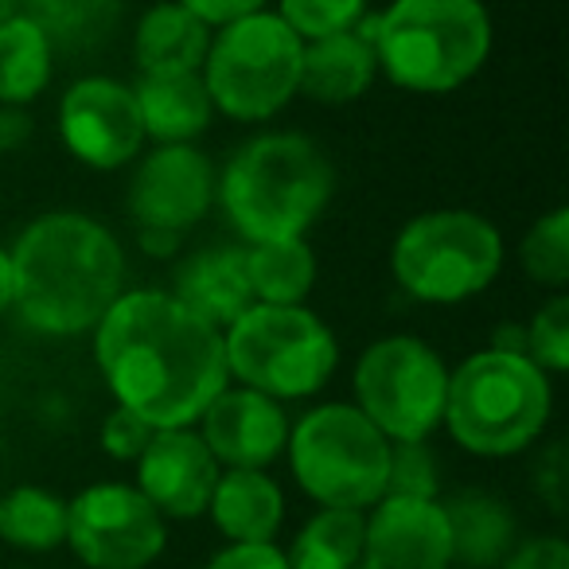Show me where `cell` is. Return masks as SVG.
Masks as SVG:
<instances>
[{"mask_svg":"<svg viewBox=\"0 0 569 569\" xmlns=\"http://www.w3.org/2000/svg\"><path fill=\"white\" fill-rule=\"evenodd\" d=\"M133 98L144 121V137H152L157 144H191L207 133L214 118L211 94L199 71L141 74Z\"/></svg>","mask_w":569,"mask_h":569,"instance_id":"ffe728a7","label":"cell"},{"mask_svg":"<svg viewBox=\"0 0 569 569\" xmlns=\"http://www.w3.org/2000/svg\"><path fill=\"white\" fill-rule=\"evenodd\" d=\"M499 569H569V546L561 538H530L515 546Z\"/></svg>","mask_w":569,"mask_h":569,"instance_id":"e575fe53","label":"cell"},{"mask_svg":"<svg viewBox=\"0 0 569 569\" xmlns=\"http://www.w3.org/2000/svg\"><path fill=\"white\" fill-rule=\"evenodd\" d=\"M390 266L413 301L460 305L499 277L503 238L476 211H429L402 227Z\"/></svg>","mask_w":569,"mask_h":569,"instance_id":"9c48e42d","label":"cell"},{"mask_svg":"<svg viewBox=\"0 0 569 569\" xmlns=\"http://www.w3.org/2000/svg\"><path fill=\"white\" fill-rule=\"evenodd\" d=\"M137 246L149 258H172L183 246V230H164V227H137Z\"/></svg>","mask_w":569,"mask_h":569,"instance_id":"74e56055","label":"cell"},{"mask_svg":"<svg viewBox=\"0 0 569 569\" xmlns=\"http://www.w3.org/2000/svg\"><path fill=\"white\" fill-rule=\"evenodd\" d=\"M356 569H359V566H356Z\"/></svg>","mask_w":569,"mask_h":569,"instance_id":"b9f144b4","label":"cell"},{"mask_svg":"<svg viewBox=\"0 0 569 569\" xmlns=\"http://www.w3.org/2000/svg\"><path fill=\"white\" fill-rule=\"evenodd\" d=\"M12 309V261L9 250H0V317Z\"/></svg>","mask_w":569,"mask_h":569,"instance_id":"ab89813d","label":"cell"},{"mask_svg":"<svg viewBox=\"0 0 569 569\" xmlns=\"http://www.w3.org/2000/svg\"><path fill=\"white\" fill-rule=\"evenodd\" d=\"M441 511L449 519L452 566L499 569L507 553L519 546V527H515L511 507L491 491H457V496H449V503H441Z\"/></svg>","mask_w":569,"mask_h":569,"instance_id":"d6986e66","label":"cell"},{"mask_svg":"<svg viewBox=\"0 0 569 569\" xmlns=\"http://www.w3.org/2000/svg\"><path fill=\"white\" fill-rule=\"evenodd\" d=\"M550 406V379L527 356L480 351L449 371L441 421L465 452L515 457L542 437Z\"/></svg>","mask_w":569,"mask_h":569,"instance_id":"5b68a950","label":"cell"},{"mask_svg":"<svg viewBox=\"0 0 569 569\" xmlns=\"http://www.w3.org/2000/svg\"><path fill=\"white\" fill-rule=\"evenodd\" d=\"M367 515L351 507H320L289 546V569H356L363 558Z\"/></svg>","mask_w":569,"mask_h":569,"instance_id":"484cf974","label":"cell"},{"mask_svg":"<svg viewBox=\"0 0 569 569\" xmlns=\"http://www.w3.org/2000/svg\"><path fill=\"white\" fill-rule=\"evenodd\" d=\"M56 71V51L43 32L24 20L9 17L0 24V106H28L48 90Z\"/></svg>","mask_w":569,"mask_h":569,"instance_id":"d4e9b609","label":"cell"},{"mask_svg":"<svg viewBox=\"0 0 569 569\" xmlns=\"http://www.w3.org/2000/svg\"><path fill=\"white\" fill-rule=\"evenodd\" d=\"M519 266L542 289L561 293L569 284V211L566 207H553L550 214L535 222L527 230L519 246Z\"/></svg>","mask_w":569,"mask_h":569,"instance_id":"83f0119b","label":"cell"},{"mask_svg":"<svg viewBox=\"0 0 569 569\" xmlns=\"http://www.w3.org/2000/svg\"><path fill=\"white\" fill-rule=\"evenodd\" d=\"M214 164L196 144H157L137 164L126 191V207L137 227L183 230L196 227L214 203Z\"/></svg>","mask_w":569,"mask_h":569,"instance_id":"4fadbf2b","label":"cell"},{"mask_svg":"<svg viewBox=\"0 0 569 569\" xmlns=\"http://www.w3.org/2000/svg\"><path fill=\"white\" fill-rule=\"evenodd\" d=\"M172 297L191 309L199 320L227 332L238 317L253 305L250 281H246V250L238 246H211L199 250L176 269Z\"/></svg>","mask_w":569,"mask_h":569,"instance_id":"e0dca14e","label":"cell"},{"mask_svg":"<svg viewBox=\"0 0 569 569\" xmlns=\"http://www.w3.org/2000/svg\"><path fill=\"white\" fill-rule=\"evenodd\" d=\"M222 351H227L230 379L273 402L312 398L328 387L340 363L332 328L305 305L253 301L222 332Z\"/></svg>","mask_w":569,"mask_h":569,"instance_id":"8992f818","label":"cell"},{"mask_svg":"<svg viewBox=\"0 0 569 569\" xmlns=\"http://www.w3.org/2000/svg\"><path fill=\"white\" fill-rule=\"evenodd\" d=\"M59 137L74 160L98 172L126 168L149 141L133 87L106 74H87L67 87L59 102Z\"/></svg>","mask_w":569,"mask_h":569,"instance_id":"7c38bea8","label":"cell"},{"mask_svg":"<svg viewBox=\"0 0 569 569\" xmlns=\"http://www.w3.org/2000/svg\"><path fill=\"white\" fill-rule=\"evenodd\" d=\"M222 476V465L211 457L199 433L157 429L149 449L137 457V491L157 507L164 519H199L207 515L211 491Z\"/></svg>","mask_w":569,"mask_h":569,"instance_id":"5bb4252c","label":"cell"},{"mask_svg":"<svg viewBox=\"0 0 569 569\" xmlns=\"http://www.w3.org/2000/svg\"><path fill=\"white\" fill-rule=\"evenodd\" d=\"M199 437L211 457L227 468H261L266 472L289 441V418L281 402L250 387H227L199 418Z\"/></svg>","mask_w":569,"mask_h":569,"instance_id":"2e32d148","label":"cell"},{"mask_svg":"<svg viewBox=\"0 0 569 569\" xmlns=\"http://www.w3.org/2000/svg\"><path fill=\"white\" fill-rule=\"evenodd\" d=\"M530 483H535L538 499L550 507L553 515L566 511V496H569V465H566V445L550 441L538 452L535 468H530Z\"/></svg>","mask_w":569,"mask_h":569,"instance_id":"d6a6232c","label":"cell"},{"mask_svg":"<svg viewBox=\"0 0 569 569\" xmlns=\"http://www.w3.org/2000/svg\"><path fill=\"white\" fill-rule=\"evenodd\" d=\"M0 542L24 553H48L67 542V499L48 488H12L0 499Z\"/></svg>","mask_w":569,"mask_h":569,"instance_id":"4316f807","label":"cell"},{"mask_svg":"<svg viewBox=\"0 0 569 569\" xmlns=\"http://www.w3.org/2000/svg\"><path fill=\"white\" fill-rule=\"evenodd\" d=\"M449 519L437 499L382 496L363 527L359 569H449Z\"/></svg>","mask_w":569,"mask_h":569,"instance_id":"9a60e30c","label":"cell"},{"mask_svg":"<svg viewBox=\"0 0 569 569\" xmlns=\"http://www.w3.org/2000/svg\"><path fill=\"white\" fill-rule=\"evenodd\" d=\"M17 12L40 28L56 59H87L113 43L126 0H20Z\"/></svg>","mask_w":569,"mask_h":569,"instance_id":"7402d4cb","label":"cell"},{"mask_svg":"<svg viewBox=\"0 0 569 569\" xmlns=\"http://www.w3.org/2000/svg\"><path fill=\"white\" fill-rule=\"evenodd\" d=\"M152 433H157V426H149L141 413L118 406V410L102 421V449H106V457H113L118 465H137V457L149 449Z\"/></svg>","mask_w":569,"mask_h":569,"instance_id":"1f68e13d","label":"cell"},{"mask_svg":"<svg viewBox=\"0 0 569 569\" xmlns=\"http://www.w3.org/2000/svg\"><path fill=\"white\" fill-rule=\"evenodd\" d=\"M336 191V172L317 141L261 133L227 160L214 199L246 242L305 238Z\"/></svg>","mask_w":569,"mask_h":569,"instance_id":"3957f363","label":"cell"},{"mask_svg":"<svg viewBox=\"0 0 569 569\" xmlns=\"http://www.w3.org/2000/svg\"><path fill=\"white\" fill-rule=\"evenodd\" d=\"M246 281L258 305H301L317 281V253L305 238L246 246Z\"/></svg>","mask_w":569,"mask_h":569,"instance_id":"cb8c5ba5","label":"cell"},{"mask_svg":"<svg viewBox=\"0 0 569 569\" xmlns=\"http://www.w3.org/2000/svg\"><path fill=\"white\" fill-rule=\"evenodd\" d=\"M375 74H379L375 43L359 28H351V32L305 43L297 94L320 106H351L375 87Z\"/></svg>","mask_w":569,"mask_h":569,"instance_id":"ac0fdd59","label":"cell"},{"mask_svg":"<svg viewBox=\"0 0 569 569\" xmlns=\"http://www.w3.org/2000/svg\"><path fill=\"white\" fill-rule=\"evenodd\" d=\"M211 48V28L176 0H160L137 20L133 59L141 74L199 71Z\"/></svg>","mask_w":569,"mask_h":569,"instance_id":"603a6c76","label":"cell"},{"mask_svg":"<svg viewBox=\"0 0 569 569\" xmlns=\"http://www.w3.org/2000/svg\"><path fill=\"white\" fill-rule=\"evenodd\" d=\"M449 371L418 336H387L356 363V406L387 441H426L445 413Z\"/></svg>","mask_w":569,"mask_h":569,"instance_id":"30bf717a","label":"cell"},{"mask_svg":"<svg viewBox=\"0 0 569 569\" xmlns=\"http://www.w3.org/2000/svg\"><path fill=\"white\" fill-rule=\"evenodd\" d=\"M17 9H20V0H0V24L9 17H17Z\"/></svg>","mask_w":569,"mask_h":569,"instance_id":"60d3db41","label":"cell"},{"mask_svg":"<svg viewBox=\"0 0 569 569\" xmlns=\"http://www.w3.org/2000/svg\"><path fill=\"white\" fill-rule=\"evenodd\" d=\"M387 496L402 499H437V460L426 441H390V468H387Z\"/></svg>","mask_w":569,"mask_h":569,"instance_id":"4dcf8cb0","label":"cell"},{"mask_svg":"<svg viewBox=\"0 0 569 569\" xmlns=\"http://www.w3.org/2000/svg\"><path fill=\"white\" fill-rule=\"evenodd\" d=\"M207 515L230 542H273L284 522V496L261 468H230L214 483Z\"/></svg>","mask_w":569,"mask_h":569,"instance_id":"44dd1931","label":"cell"},{"mask_svg":"<svg viewBox=\"0 0 569 569\" xmlns=\"http://www.w3.org/2000/svg\"><path fill=\"white\" fill-rule=\"evenodd\" d=\"M277 17L305 43L351 32L367 17V0H277Z\"/></svg>","mask_w":569,"mask_h":569,"instance_id":"f1b7e54d","label":"cell"},{"mask_svg":"<svg viewBox=\"0 0 569 569\" xmlns=\"http://www.w3.org/2000/svg\"><path fill=\"white\" fill-rule=\"evenodd\" d=\"M12 309L32 332L82 336L126 293V250L82 211H48L9 253Z\"/></svg>","mask_w":569,"mask_h":569,"instance_id":"7a4b0ae2","label":"cell"},{"mask_svg":"<svg viewBox=\"0 0 569 569\" xmlns=\"http://www.w3.org/2000/svg\"><path fill=\"white\" fill-rule=\"evenodd\" d=\"M289 465L305 496L320 507L367 511L387 496L390 441L363 418L359 406L328 402L289 429Z\"/></svg>","mask_w":569,"mask_h":569,"instance_id":"ba28073f","label":"cell"},{"mask_svg":"<svg viewBox=\"0 0 569 569\" xmlns=\"http://www.w3.org/2000/svg\"><path fill=\"white\" fill-rule=\"evenodd\" d=\"M32 137V118L24 106H0V152H17Z\"/></svg>","mask_w":569,"mask_h":569,"instance_id":"8d00e7d4","label":"cell"},{"mask_svg":"<svg viewBox=\"0 0 569 569\" xmlns=\"http://www.w3.org/2000/svg\"><path fill=\"white\" fill-rule=\"evenodd\" d=\"M67 542L87 569H144L164 553V515L133 483H94L67 503Z\"/></svg>","mask_w":569,"mask_h":569,"instance_id":"8fae6325","label":"cell"},{"mask_svg":"<svg viewBox=\"0 0 569 569\" xmlns=\"http://www.w3.org/2000/svg\"><path fill=\"white\" fill-rule=\"evenodd\" d=\"M94 359L118 406L157 429L196 426L230 382L222 332L160 289L113 301L94 328Z\"/></svg>","mask_w":569,"mask_h":569,"instance_id":"6da1fadb","label":"cell"},{"mask_svg":"<svg viewBox=\"0 0 569 569\" xmlns=\"http://www.w3.org/2000/svg\"><path fill=\"white\" fill-rule=\"evenodd\" d=\"M207 569H289V558L273 542H230L207 561Z\"/></svg>","mask_w":569,"mask_h":569,"instance_id":"836d02e7","label":"cell"},{"mask_svg":"<svg viewBox=\"0 0 569 569\" xmlns=\"http://www.w3.org/2000/svg\"><path fill=\"white\" fill-rule=\"evenodd\" d=\"M527 328V359L542 375L569 371V297L553 293L542 309L530 317Z\"/></svg>","mask_w":569,"mask_h":569,"instance_id":"f546056e","label":"cell"},{"mask_svg":"<svg viewBox=\"0 0 569 569\" xmlns=\"http://www.w3.org/2000/svg\"><path fill=\"white\" fill-rule=\"evenodd\" d=\"M491 351H507V356H527V328L522 325H499L491 336Z\"/></svg>","mask_w":569,"mask_h":569,"instance_id":"f35d334b","label":"cell"},{"mask_svg":"<svg viewBox=\"0 0 569 569\" xmlns=\"http://www.w3.org/2000/svg\"><path fill=\"white\" fill-rule=\"evenodd\" d=\"M176 4L196 12L207 28H222V24H230V20H242V17H250V12H261L269 0H176Z\"/></svg>","mask_w":569,"mask_h":569,"instance_id":"d590c367","label":"cell"},{"mask_svg":"<svg viewBox=\"0 0 569 569\" xmlns=\"http://www.w3.org/2000/svg\"><path fill=\"white\" fill-rule=\"evenodd\" d=\"M375 59L413 94H449L480 74L491 51L483 0H395L375 17Z\"/></svg>","mask_w":569,"mask_h":569,"instance_id":"277c9868","label":"cell"},{"mask_svg":"<svg viewBox=\"0 0 569 569\" xmlns=\"http://www.w3.org/2000/svg\"><path fill=\"white\" fill-rule=\"evenodd\" d=\"M305 40L277 12H250L211 32L199 67L211 106L230 121L258 126L293 102Z\"/></svg>","mask_w":569,"mask_h":569,"instance_id":"52a82bcc","label":"cell"}]
</instances>
